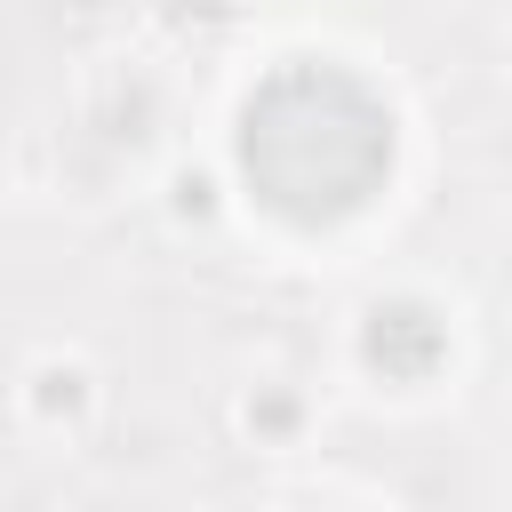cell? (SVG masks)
Wrapping results in <instances>:
<instances>
[{"instance_id":"cell-1","label":"cell","mask_w":512,"mask_h":512,"mask_svg":"<svg viewBox=\"0 0 512 512\" xmlns=\"http://www.w3.org/2000/svg\"><path fill=\"white\" fill-rule=\"evenodd\" d=\"M240 176L288 224H336L368 208L392 176V104L320 56H296L256 80L240 104Z\"/></svg>"},{"instance_id":"cell-2","label":"cell","mask_w":512,"mask_h":512,"mask_svg":"<svg viewBox=\"0 0 512 512\" xmlns=\"http://www.w3.org/2000/svg\"><path fill=\"white\" fill-rule=\"evenodd\" d=\"M360 352H368V368H384L392 384H416V376H432V368L448 360V328H440L432 304L392 296V304H376V312L360 320Z\"/></svg>"}]
</instances>
